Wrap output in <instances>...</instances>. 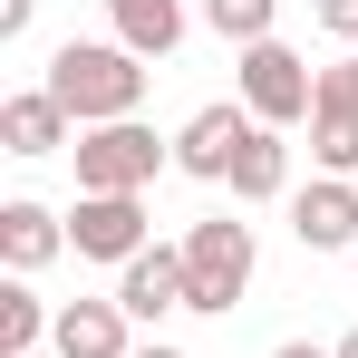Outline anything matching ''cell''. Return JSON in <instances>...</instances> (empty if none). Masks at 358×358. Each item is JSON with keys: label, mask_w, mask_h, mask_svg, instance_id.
I'll use <instances>...</instances> for the list:
<instances>
[{"label": "cell", "mask_w": 358, "mask_h": 358, "mask_svg": "<svg viewBox=\"0 0 358 358\" xmlns=\"http://www.w3.org/2000/svg\"><path fill=\"white\" fill-rule=\"evenodd\" d=\"M39 87L78 117V136H87V126H126L136 107H145V59H136L126 39H68Z\"/></svg>", "instance_id": "cell-1"}, {"label": "cell", "mask_w": 358, "mask_h": 358, "mask_svg": "<svg viewBox=\"0 0 358 358\" xmlns=\"http://www.w3.org/2000/svg\"><path fill=\"white\" fill-rule=\"evenodd\" d=\"M252 262H262L252 223H233V213L194 223V233H184V310H203V320L242 310V291H252Z\"/></svg>", "instance_id": "cell-2"}, {"label": "cell", "mask_w": 358, "mask_h": 358, "mask_svg": "<svg viewBox=\"0 0 358 358\" xmlns=\"http://www.w3.org/2000/svg\"><path fill=\"white\" fill-rule=\"evenodd\" d=\"M68 155H78V194H145V184L175 165V136H155V126L126 117V126H87Z\"/></svg>", "instance_id": "cell-3"}, {"label": "cell", "mask_w": 358, "mask_h": 358, "mask_svg": "<svg viewBox=\"0 0 358 358\" xmlns=\"http://www.w3.org/2000/svg\"><path fill=\"white\" fill-rule=\"evenodd\" d=\"M233 87H242V107H252V126H281V136L320 107V68L300 59L291 39H252L242 68H233Z\"/></svg>", "instance_id": "cell-4"}, {"label": "cell", "mask_w": 358, "mask_h": 358, "mask_svg": "<svg viewBox=\"0 0 358 358\" xmlns=\"http://www.w3.org/2000/svg\"><path fill=\"white\" fill-rule=\"evenodd\" d=\"M242 145H252V107H242V97H213V107H194V117L175 126V165L194 184H233Z\"/></svg>", "instance_id": "cell-5"}, {"label": "cell", "mask_w": 358, "mask_h": 358, "mask_svg": "<svg viewBox=\"0 0 358 358\" xmlns=\"http://www.w3.org/2000/svg\"><path fill=\"white\" fill-rule=\"evenodd\" d=\"M68 252L126 271V262L145 252V194H78V213H68Z\"/></svg>", "instance_id": "cell-6"}, {"label": "cell", "mask_w": 358, "mask_h": 358, "mask_svg": "<svg viewBox=\"0 0 358 358\" xmlns=\"http://www.w3.org/2000/svg\"><path fill=\"white\" fill-rule=\"evenodd\" d=\"M310 155L329 165V175L358 184V59L320 68V107H310Z\"/></svg>", "instance_id": "cell-7"}, {"label": "cell", "mask_w": 358, "mask_h": 358, "mask_svg": "<svg viewBox=\"0 0 358 358\" xmlns=\"http://www.w3.org/2000/svg\"><path fill=\"white\" fill-rule=\"evenodd\" d=\"M291 233L300 252H358V184L349 175H320L291 194Z\"/></svg>", "instance_id": "cell-8"}, {"label": "cell", "mask_w": 358, "mask_h": 358, "mask_svg": "<svg viewBox=\"0 0 358 358\" xmlns=\"http://www.w3.org/2000/svg\"><path fill=\"white\" fill-rule=\"evenodd\" d=\"M117 310L145 320V329H155L165 310H184V242H145V252L126 262L117 271Z\"/></svg>", "instance_id": "cell-9"}, {"label": "cell", "mask_w": 358, "mask_h": 358, "mask_svg": "<svg viewBox=\"0 0 358 358\" xmlns=\"http://www.w3.org/2000/svg\"><path fill=\"white\" fill-rule=\"evenodd\" d=\"M136 320H126L117 300H59V329H49V349L59 358H136V339H126Z\"/></svg>", "instance_id": "cell-10"}, {"label": "cell", "mask_w": 358, "mask_h": 358, "mask_svg": "<svg viewBox=\"0 0 358 358\" xmlns=\"http://www.w3.org/2000/svg\"><path fill=\"white\" fill-rule=\"evenodd\" d=\"M59 252H68V223L49 213V203H29V194H10V203H0V262H10L20 281H29V271H49Z\"/></svg>", "instance_id": "cell-11"}, {"label": "cell", "mask_w": 358, "mask_h": 358, "mask_svg": "<svg viewBox=\"0 0 358 358\" xmlns=\"http://www.w3.org/2000/svg\"><path fill=\"white\" fill-rule=\"evenodd\" d=\"M68 126H78V117H68L49 87H20V97L0 107V145H10V155H59Z\"/></svg>", "instance_id": "cell-12"}, {"label": "cell", "mask_w": 358, "mask_h": 358, "mask_svg": "<svg viewBox=\"0 0 358 358\" xmlns=\"http://www.w3.org/2000/svg\"><path fill=\"white\" fill-rule=\"evenodd\" d=\"M107 20H117V39L136 59H175L184 49V0H107Z\"/></svg>", "instance_id": "cell-13"}, {"label": "cell", "mask_w": 358, "mask_h": 358, "mask_svg": "<svg viewBox=\"0 0 358 358\" xmlns=\"http://www.w3.org/2000/svg\"><path fill=\"white\" fill-rule=\"evenodd\" d=\"M291 194V145L281 126H252V145L233 155V203H281Z\"/></svg>", "instance_id": "cell-14"}, {"label": "cell", "mask_w": 358, "mask_h": 358, "mask_svg": "<svg viewBox=\"0 0 358 358\" xmlns=\"http://www.w3.org/2000/svg\"><path fill=\"white\" fill-rule=\"evenodd\" d=\"M49 329H59V310L10 271V281H0V358H39V349H49Z\"/></svg>", "instance_id": "cell-15"}, {"label": "cell", "mask_w": 358, "mask_h": 358, "mask_svg": "<svg viewBox=\"0 0 358 358\" xmlns=\"http://www.w3.org/2000/svg\"><path fill=\"white\" fill-rule=\"evenodd\" d=\"M203 29H223L233 49H252V39H281V0H203Z\"/></svg>", "instance_id": "cell-16"}, {"label": "cell", "mask_w": 358, "mask_h": 358, "mask_svg": "<svg viewBox=\"0 0 358 358\" xmlns=\"http://www.w3.org/2000/svg\"><path fill=\"white\" fill-rule=\"evenodd\" d=\"M310 20H320L329 39H349V49H358V0H310Z\"/></svg>", "instance_id": "cell-17"}, {"label": "cell", "mask_w": 358, "mask_h": 358, "mask_svg": "<svg viewBox=\"0 0 358 358\" xmlns=\"http://www.w3.org/2000/svg\"><path fill=\"white\" fill-rule=\"evenodd\" d=\"M29 20H39V0H0V39H20Z\"/></svg>", "instance_id": "cell-18"}, {"label": "cell", "mask_w": 358, "mask_h": 358, "mask_svg": "<svg viewBox=\"0 0 358 358\" xmlns=\"http://www.w3.org/2000/svg\"><path fill=\"white\" fill-rule=\"evenodd\" d=\"M271 358H329V349H310V339H291V349H271Z\"/></svg>", "instance_id": "cell-19"}, {"label": "cell", "mask_w": 358, "mask_h": 358, "mask_svg": "<svg viewBox=\"0 0 358 358\" xmlns=\"http://www.w3.org/2000/svg\"><path fill=\"white\" fill-rule=\"evenodd\" d=\"M136 358H184V349H165V339H145V349H136Z\"/></svg>", "instance_id": "cell-20"}, {"label": "cell", "mask_w": 358, "mask_h": 358, "mask_svg": "<svg viewBox=\"0 0 358 358\" xmlns=\"http://www.w3.org/2000/svg\"><path fill=\"white\" fill-rule=\"evenodd\" d=\"M329 358H358V329H349V339H339V349H329Z\"/></svg>", "instance_id": "cell-21"}, {"label": "cell", "mask_w": 358, "mask_h": 358, "mask_svg": "<svg viewBox=\"0 0 358 358\" xmlns=\"http://www.w3.org/2000/svg\"><path fill=\"white\" fill-rule=\"evenodd\" d=\"M39 358H59V349H39Z\"/></svg>", "instance_id": "cell-22"}, {"label": "cell", "mask_w": 358, "mask_h": 358, "mask_svg": "<svg viewBox=\"0 0 358 358\" xmlns=\"http://www.w3.org/2000/svg\"><path fill=\"white\" fill-rule=\"evenodd\" d=\"M349 59H358V49H349Z\"/></svg>", "instance_id": "cell-23"}, {"label": "cell", "mask_w": 358, "mask_h": 358, "mask_svg": "<svg viewBox=\"0 0 358 358\" xmlns=\"http://www.w3.org/2000/svg\"><path fill=\"white\" fill-rule=\"evenodd\" d=\"M349 262H358V252H349Z\"/></svg>", "instance_id": "cell-24"}]
</instances>
